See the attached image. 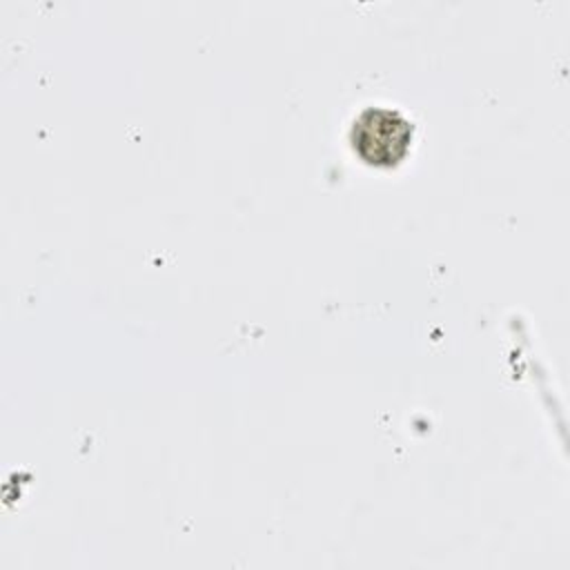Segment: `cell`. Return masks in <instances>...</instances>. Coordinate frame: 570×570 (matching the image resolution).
Wrapping results in <instances>:
<instances>
[{"mask_svg":"<svg viewBox=\"0 0 570 570\" xmlns=\"http://www.w3.org/2000/svg\"><path fill=\"white\" fill-rule=\"evenodd\" d=\"M412 136V122L387 107L363 109L350 131L354 154L374 167L399 165L410 151Z\"/></svg>","mask_w":570,"mask_h":570,"instance_id":"1","label":"cell"}]
</instances>
